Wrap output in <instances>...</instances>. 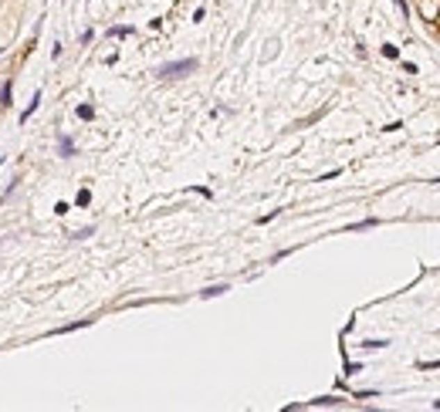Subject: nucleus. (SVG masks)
Listing matches in <instances>:
<instances>
[{
    "mask_svg": "<svg viewBox=\"0 0 440 412\" xmlns=\"http://www.w3.org/2000/svg\"><path fill=\"white\" fill-rule=\"evenodd\" d=\"M193 71H197V58H183V61H170V65H163L156 75L170 81V78H186V75H193Z\"/></svg>",
    "mask_w": 440,
    "mask_h": 412,
    "instance_id": "nucleus-1",
    "label": "nucleus"
},
{
    "mask_svg": "<svg viewBox=\"0 0 440 412\" xmlns=\"http://www.w3.org/2000/svg\"><path fill=\"white\" fill-rule=\"evenodd\" d=\"M38 105H41V92H34V98H31V105H27V108H24V115H21V122H27V119L34 115V108H38Z\"/></svg>",
    "mask_w": 440,
    "mask_h": 412,
    "instance_id": "nucleus-2",
    "label": "nucleus"
},
{
    "mask_svg": "<svg viewBox=\"0 0 440 412\" xmlns=\"http://www.w3.org/2000/svg\"><path fill=\"white\" fill-rule=\"evenodd\" d=\"M78 119H81V122H92V119H95V108H92V105H78Z\"/></svg>",
    "mask_w": 440,
    "mask_h": 412,
    "instance_id": "nucleus-3",
    "label": "nucleus"
},
{
    "mask_svg": "<svg viewBox=\"0 0 440 412\" xmlns=\"http://www.w3.org/2000/svg\"><path fill=\"white\" fill-rule=\"evenodd\" d=\"M10 88H14L10 81H3V85H0V105H10Z\"/></svg>",
    "mask_w": 440,
    "mask_h": 412,
    "instance_id": "nucleus-4",
    "label": "nucleus"
},
{
    "mask_svg": "<svg viewBox=\"0 0 440 412\" xmlns=\"http://www.w3.org/2000/svg\"><path fill=\"white\" fill-rule=\"evenodd\" d=\"M58 149H61V155H75V146H72V139H58Z\"/></svg>",
    "mask_w": 440,
    "mask_h": 412,
    "instance_id": "nucleus-5",
    "label": "nucleus"
},
{
    "mask_svg": "<svg viewBox=\"0 0 440 412\" xmlns=\"http://www.w3.org/2000/svg\"><path fill=\"white\" fill-rule=\"evenodd\" d=\"M224 291H227V284H213V287L204 291V298H217V294H224Z\"/></svg>",
    "mask_w": 440,
    "mask_h": 412,
    "instance_id": "nucleus-6",
    "label": "nucleus"
},
{
    "mask_svg": "<svg viewBox=\"0 0 440 412\" xmlns=\"http://www.w3.org/2000/svg\"><path fill=\"white\" fill-rule=\"evenodd\" d=\"M88 200H92V193H88V189H81V193H78V200H75V203H78V206H88Z\"/></svg>",
    "mask_w": 440,
    "mask_h": 412,
    "instance_id": "nucleus-7",
    "label": "nucleus"
},
{
    "mask_svg": "<svg viewBox=\"0 0 440 412\" xmlns=\"http://www.w3.org/2000/svg\"><path fill=\"white\" fill-rule=\"evenodd\" d=\"M383 54H386V58H400V48H393V44H383Z\"/></svg>",
    "mask_w": 440,
    "mask_h": 412,
    "instance_id": "nucleus-8",
    "label": "nucleus"
},
{
    "mask_svg": "<svg viewBox=\"0 0 440 412\" xmlns=\"http://www.w3.org/2000/svg\"><path fill=\"white\" fill-rule=\"evenodd\" d=\"M339 399H332V395H325V399H315V406H336Z\"/></svg>",
    "mask_w": 440,
    "mask_h": 412,
    "instance_id": "nucleus-9",
    "label": "nucleus"
},
{
    "mask_svg": "<svg viewBox=\"0 0 440 412\" xmlns=\"http://www.w3.org/2000/svg\"><path fill=\"white\" fill-rule=\"evenodd\" d=\"M420 368H423V372H430V368H440V361H420Z\"/></svg>",
    "mask_w": 440,
    "mask_h": 412,
    "instance_id": "nucleus-10",
    "label": "nucleus"
},
{
    "mask_svg": "<svg viewBox=\"0 0 440 412\" xmlns=\"http://www.w3.org/2000/svg\"><path fill=\"white\" fill-rule=\"evenodd\" d=\"M434 409H440V399H437V402H434Z\"/></svg>",
    "mask_w": 440,
    "mask_h": 412,
    "instance_id": "nucleus-11",
    "label": "nucleus"
}]
</instances>
